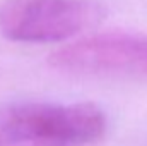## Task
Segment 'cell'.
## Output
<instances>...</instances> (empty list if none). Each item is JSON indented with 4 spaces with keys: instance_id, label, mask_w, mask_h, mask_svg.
I'll list each match as a JSON object with an SVG mask.
<instances>
[{
    "instance_id": "obj_1",
    "label": "cell",
    "mask_w": 147,
    "mask_h": 146,
    "mask_svg": "<svg viewBox=\"0 0 147 146\" xmlns=\"http://www.w3.org/2000/svg\"><path fill=\"white\" fill-rule=\"evenodd\" d=\"M106 129L105 110L91 102L0 105V146H86Z\"/></svg>"
},
{
    "instance_id": "obj_2",
    "label": "cell",
    "mask_w": 147,
    "mask_h": 146,
    "mask_svg": "<svg viewBox=\"0 0 147 146\" xmlns=\"http://www.w3.org/2000/svg\"><path fill=\"white\" fill-rule=\"evenodd\" d=\"M101 17L91 0H3L0 33L19 43H60L82 35Z\"/></svg>"
},
{
    "instance_id": "obj_3",
    "label": "cell",
    "mask_w": 147,
    "mask_h": 146,
    "mask_svg": "<svg viewBox=\"0 0 147 146\" xmlns=\"http://www.w3.org/2000/svg\"><path fill=\"white\" fill-rule=\"evenodd\" d=\"M48 64L75 76L147 79V36L103 33L80 38L53 52Z\"/></svg>"
}]
</instances>
